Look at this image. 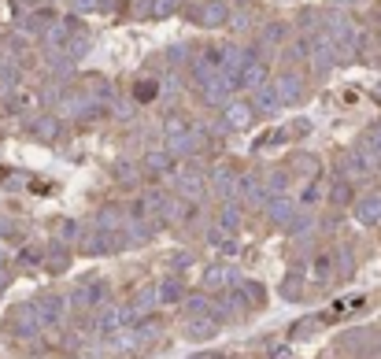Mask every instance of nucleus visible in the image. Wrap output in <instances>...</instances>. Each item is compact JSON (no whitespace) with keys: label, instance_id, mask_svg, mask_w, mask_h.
Instances as JSON below:
<instances>
[{"label":"nucleus","instance_id":"nucleus-6","mask_svg":"<svg viewBox=\"0 0 381 359\" xmlns=\"http://www.w3.org/2000/svg\"><path fill=\"white\" fill-rule=\"evenodd\" d=\"M256 108H259V112H274V108H278V97H274V89H270V86H263V89H259Z\"/></svg>","mask_w":381,"mask_h":359},{"label":"nucleus","instance_id":"nucleus-9","mask_svg":"<svg viewBox=\"0 0 381 359\" xmlns=\"http://www.w3.org/2000/svg\"><path fill=\"white\" fill-rule=\"evenodd\" d=\"M281 34H285V26L274 23V26H267V34H263V38H267L270 45H274V41H281Z\"/></svg>","mask_w":381,"mask_h":359},{"label":"nucleus","instance_id":"nucleus-1","mask_svg":"<svg viewBox=\"0 0 381 359\" xmlns=\"http://www.w3.org/2000/svg\"><path fill=\"white\" fill-rule=\"evenodd\" d=\"M263 78H267V67L263 63H256V60H244V67L237 71V86H248V89H256V86H263Z\"/></svg>","mask_w":381,"mask_h":359},{"label":"nucleus","instance_id":"nucleus-3","mask_svg":"<svg viewBox=\"0 0 381 359\" xmlns=\"http://www.w3.org/2000/svg\"><path fill=\"white\" fill-rule=\"evenodd\" d=\"M226 4H219V0H215V4H204L200 12H196V23H204V26H219V23H226Z\"/></svg>","mask_w":381,"mask_h":359},{"label":"nucleus","instance_id":"nucleus-11","mask_svg":"<svg viewBox=\"0 0 381 359\" xmlns=\"http://www.w3.org/2000/svg\"><path fill=\"white\" fill-rule=\"evenodd\" d=\"M370 141H374V145H370V149H374V156H381V126H378L374 134H370Z\"/></svg>","mask_w":381,"mask_h":359},{"label":"nucleus","instance_id":"nucleus-2","mask_svg":"<svg viewBox=\"0 0 381 359\" xmlns=\"http://www.w3.org/2000/svg\"><path fill=\"white\" fill-rule=\"evenodd\" d=\"M270 89H274L278 104H289V100H296V97H300V78H296V75H281V78H278Z\"/></svg>","mask_w":381,"mask_h":359},{"label":"nucleus","instance_id":"nucleus-14","mask_svg":"<svg viewBox=\"0 0 381 359\" xmlns=\"http://www.w3.org/2000/svg\"><path fill=\"white\" fill-rule=\"evenodd\" d=\"M344 4H359V0H344Z\"/></svg>","mask_w":381,"mask_h":359},{"label":"nucleus","instance_id":"nucleus-10","mask_svg":"<svg viewBox=\"0 0 381 359\" xmlns=\"http://www.w3.org/2000/svg\"><path fill=\"white\" fill-rule=\"evenodd\" d=\"M178 297V282H167L163 285V300H174Z\"/></svg>","mask_w":381,"mask_h":359},{"label":"nucleus","instance_id":"nucleus-12","mask_svg":"<svg viewBox=\"0 0 381 359\" xmlns=\"http://www.w3.org/2000/svg\"><path fill=\"white\" fill-rule=\"evenodd\" d=\"M75 4L81 8V12H93V8H96V4H101V0H75Z\"/></svg>","mask_w":381,"mask_h":359},{"label":"nucleus","instance_id":"nucleus-4","mask_svg":"<svg viewBox=\"0 0 381 359\" xmlns=\"http://www.w3.org/2000/svg\"><path fill=\"white\" fill-rule=\"evenodd\" d=\"M248 119H252V108L248 104H230V108H226V123H230L233 130L248 126Z\"/></svg>","mask_w":381,"mask_h":359},{"label":"nucleus","instance_id":"nucleus-8","mask_svg":"<svg viewBox=\"0 0 381 359\" xmlns=\"http://www.w3.org/2000/svg\"><path fill=\"white\" fill-rule=\"evenodd\" d=\"M156 97V82H137V100H152Z\"/></svg>","mask_w":381,"mask_h":359},{"label":"nucleus","instance_id":"nucleus-7","mask_svg":"<svg viewBox=\"0 0 381 359\" xmlns=\"http://www.w3.org/2000/svg\"><path fill=\"white\" fill-rule=\"evenodd\" d=\"M174 8H178V0H156V4H152V15H156V19H167Z\"/></svg>","mask_w":381,"mask_h":359},{"label":"nucleus","instance_id":"nucleus-13","mask_svg":"<svg viewBox=\"0 0 381 359\" xmlns=\"http://www.w3.org/2000/svg\"><path fill=\"white\" fill-rule=\"evenodd\" d=\"M226 278V271H207V285H215V282H222Z\"/></svg>","mask_w":381,"mask_h":359},{"label":"nucleus","instance_id":"nucleus-5","mask_svg":"<svg viewBox=\"0 0 381 359\" xmlns=\"http://www.w3.org/2000/svg\"><path fill=\"white\" fill-rule=\"evenodd\" d=\"M359 219H363V223H378V219H381V200H378V197L363 200V208H359Z\"/></svg>","mask_w":381,"mask_h":359}]
</instances>
